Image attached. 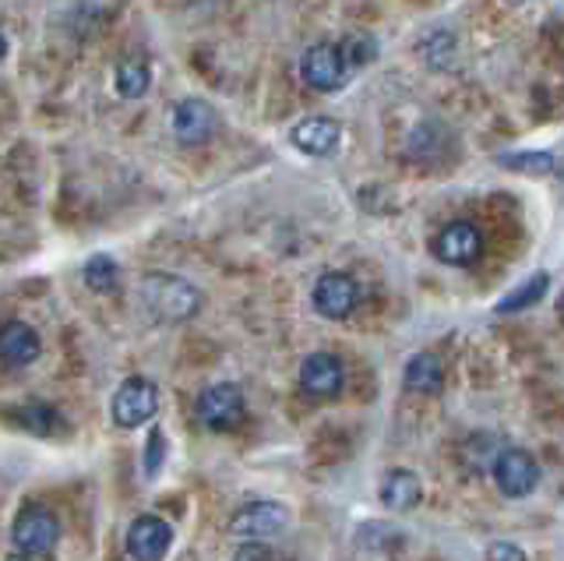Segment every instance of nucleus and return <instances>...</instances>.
I'll return each instance as SVG.
<instances>
[{"label":"nucleus","instance_id":"f257e3e1","mask_svg":"<svg viewBox=\"0 0 564 561\" xmlns=\"http://www.w3.org/2000/svg\"><path fill=\"white\" fill-rule=\"evenodd\" d=\"M141 296H145V304L163 322H187L202 308V293L194 290L187 279L170 276V272L145 276V283H141Z\"/></svg>","mask_w":564,"mask_h":561},{"label":"nucleus","instance_id":"f03ea898","mask_svg":"<svg viewBox=\"0 0 564 561\" xmlns=\"http://www.w3.org/2000/svg\"><path fill=\"white\" fill-rule=\"evenodd\" d=\"M11 540L18 554L46 558L53 554V548H57V540H61V519L43 505H25L11 522Z\"/></svg>","mask_w":564,"mask_h":561},{"label":"nucleus","instance_id":"7ed1b4c3","mask_svg":"<svg viewBox=\"0 0 564 561\" xmlns=\"http://www.w3.org/2000/svg\"><path fill=\"white\" fill-rule=\"evenodd\" d=\"M155 413H159V385L152 378H128L113 392L110 417L117 428L123 431L141 428V424H149Z\"/></svg>","mask_w":564,"mask_h":561},{"label":"nucleus","instance_id":"20e7f679","mask_svg":"<svg viewBox=\"0 0 564 561\" xmlns=\"http://www.w3.org/2000/svg\"><path fill=\"white\" fill-rule=\"evenodd\" d=\"M194 413H198V420L212 431H234L243 424V417H247V399L237 385L219 381V385H208V389L198 396Z\"/></svg>","mask_w":564,"mask_h":561},{"label":"nucleus","instance_id":"39448f33","mask_svg":"<svg viewBox=\"0 0 564 561\" xmlns=\"http://www.w3.org/2000/svg\"><path fill=\"white\" fill-rule=\"evenodd\" d=\"M300 75L314 93H339L349 78V64L343 61L339 43H317L300 61Z\"/></svg>","mask_w":564,"mask_h":561},{"label":"nucleus","instance_id":"423d86ee","mask_svg":"<svg viewBox=\"0 0 564 561\" xmlns=\"http://www.w3.org/2000/svg\"><path fill=\"white\" fill-rule=\"evenodd\" d=\"M286 526H290V508L286 505L251 501V505H243L234 519H229V533L247 540V543H258V540H269V537L282 533Z\"/></svg>","mask_w":564,"mask_h":561},{"label":"nucleus","instance_id":"0eeeda50","mask_svg":"<svg viewBox=\"0 0 564 561\" xmlns=\"http://www.w3.org/2000/svg\"><path fill=\"white\" fill-rule=\"evenodd\" d=\"M311 301H314L317 314H325V319H332V322H343V319H349L352 311H357L360 287H357V279L346 276V272H325L314 283Z\"/></svg>","mask_w":564,"mask_h":561},{"label":"nucleus","instance_id":"6e6552de","mask_svg":"<svg viewBox=\"0 0 564 561\" xmlns=\"http://www.w3.org/2000/svg\"><path fill=\"white\" fill-rule=\"evenodd\" d=\"M494 484L508 498H525L533 495L540 484V463L522 449H508L494 460Z\"/></svg>","mask_w":564,"mask_h":561},{"label":"nucleus","instance_id":"1a4fd4ad","mask_svg":"<svg viewBox=\"0 0 564 561\" xmlns=\"http://www.w3.org/2000/svg\"><path fill=\"white\" fill-rule=\"evenodd\" d=\"M170 128L181 145H205L208 138L216 134L219 117L212 110V103H205V99H181L173 107Z\"/></svg>","mask_w":564,"mask_h":561},{"label":"nucleus","instance_id":"9d476101","mask_svg":"<svg viewBox=\"0 0 564 561\" xmlns=\"http://www.w3.org/2000/svg\"><path fill=\"white\" fill-rule=\"evenodd\" d=\"M431 248L441 261H445V266L463 269V266H473V261L484 255V234L476 230L473 223L458 219V223H448L445 230L434 237Z\"/></svg>","mask_w":564,"mask_h":561},{"label":"nucleus","instance_id":"9b49d317","mask_svg":"<svg viewBox=\"0 0 564 561\" xmlns=\"http://www.w3.org/2000/svg\"><path fill=\"white\" fill-rule=\"evenodd\" d=\"M123 543H128V554L134 561H163L173 548V530L159 516H138Z\"/></svg>","mask_w":564,"mask_h":561},{"label":"nucleus","instance_id":"f8f14e48","mask_svg":"<svg viewBox=\"0 0 564 561\" xmlns=\"http://www.w3.org/2000/svg\"><path fill=\"white\" fill-rule=\"evenodd\" d=\"M346 385L343 360L335 354H311L300 364V389L311 399H335Z\"/></svg>","mask_w":564,"mask_h":561},{"label":"nucleus","instance_id":"ddd939ff","mask_svg":"<svg viewBox=\"0 0 564 561\" xmlns=\"http://www.w3.org/2000/svg\"><path fill=\"white\" fill-rule=\"evenodd\" d=\"M290 142L307 155H332L343 142V128L332 117H307L290 131Z\"/></svg>","mask_w":564,"mask_h":561},{"label":"nucleus","instance_id":"4468645a","mask_svg":"<svg viewBox=\"0 0 564 561\" xmlns=\"http://www.w3.org/2000/svg\"><path fill=\"white\" fill-rule=\"evenodd\" d=\"M40 332L25 322H8L0 328V364L4 367H25L40 357Z\"/></svg>","mask_w":564,"mask_h":561},{"label":"nucleus","instance_id":"2eb2a0df","mask_svg":"<svg viewBox=\"0 0 564 561\" xmlns=\"http://www.w3.org/2000/svg\"><path fill=\"white\" fill-rule=\"evenodd\" d=\"M8 417L14 420L18 428L35 434V438H57L67 420L50 407V402H40V399H29V402H18V407L8 410Z\"/></svg>","mask_w":564,"mask_h":561},{"label":"nucleus","instance_id":"dca6fc26","mask_svg":"<svg viewBox=\"0 0 564 561\" xmlns=\"http://www.w3.org/2000/svg\"><path fill=\"white\" fill-rule=\"evenodd\" d=\"M405 389L416 392V396H434L445 389V364H441V357L434 354H416L405 360Z\"/></svg>","mask_w":564,"mask_h":561},{"label":"nucleus","instance_id":"f3484780","mask_svg":"<svg viewBox=\"0 0 564 561\" xmlns=\"http://www.w3.org/2000/svg\"><path fill=\"white\" fill-rule=\"evenodd\" d=\"M420 495H423L420 477L410 470H392L381 484V501L384 508H392V513H410V508L420 505Z\"/></svg>","mask_w":564,"mask_h":561},{"label":"nucleus","instance_id":"a211bd4d","mask_svg":"<svg viewBox=\"0 0 564 561\" xmlns=\"http://www.w3.org/2000/svg\"><path fill=\"white\" fill-rule=\"evenodd\" d=\"M149 85H152V67L145 61H120L117 64V72H113V89L123 96V99H141L149 93Z\"/></svg>","mask_w":564,"mask_h":561},{"label":"nucleus","instance_id":"6ab92c4d","mask_svg":"<svg viewBox=\"0 0 564 561\" xmlns=\"http://www.w3.org/2000/svg\"><path fill=\"white\" fill-rule=\"evenodd\" d=\"M546 287H551V276H546V272H536L533 279H525V283H522L519 290H511V293L505 296V301L498 304V311H501V314H511V311L533 308L536 301H543Z\"/></svg>","mask_w":564,"mask_h":561},{"label":"nucleus","instance_id":"aec40b11","mask_svg":"<svg viewBox=\"0 0 564 561\" xmlns=\"http://www.w3.org/2000/svg\"><path fill=\"white\" fill-rule=\"evenodd\" d=\"M117 283H120V269H117V261L110 255L88 258V266H85V287L88 290L110 293V290H117Z\"/></svg>","mask_w":564,"mask_h":561},{"label":"nucleus","instance_id":"412c9836","mask_svg":"<svg viewBox=\"0 0 564 561\" xmlns=\"http://www.w3.org/2000/svg\"><path fill=\"white\" fill-rule=\"evenodd\" d=\"M487 561H525V551L511 540H498L487 548Z\"/></svg>","mask_w":564,"mask_h":561},{"label":"nucleus","instance_id":"4be33fe9","mask_svg":"<svg viewBox=\"0 0 564 561\" xmlns=\"http://www.w3.org/2000/svg\"><path fill=\"white\" fill-rule=\"evenodd\" d=\"M234 561H275V554L264 548V543H243V548L234 554Z\"/></svg>","mask_w":564,"mask_h":561},{"label":"nucleus","instance_id":"5701e85b","mask_svg":"<svg viewBox=\"0 0 564 561\" xmlns=\"http://www.w3.org/2000/svg\"><path fill=\"white\" fill-rule=\"evenodd\" d=\"M163 463V434L152 431V449L145 445V473H155Z\"/></svg>","mask_w":564,"mask_h":561},{"label":"nucleus","instance_id":"b1692460","mask_svg":"<svg viewBox=\"0 0 564 561\" xmlns=\"http://www.w3.org/2000/svg\"><path fill=\"white\" fill-rule=\"evenodd\" d=\"M8 61V40H4V32H0V64Z\"/></svg>","mask_w":564,"mask_h":561},{"label":"nucleus","instance_id":"393cba45","mask_svg":"<svg viewBox=\"0 0 564 561\" xmlns=\"http://www.w3.org/2000/svg\"><path fill=\"white\" fill-rule=\"evenodd\" d=\"M4 561H29V558H25V554H8Z\"/></svg>","mask_w":564,"mask_h":561},{"label":"nucleus","instance_id":"a878e982","mask_svg":"<svg viewBox=\"0 0 564 561\" xmlns=\"http://www.w3.org/2000/svg\"><path fill=\"white\" fill-rule=\"evenodd\" d=\"M505 4H522V0H505Z\"/></svg>","mask_w":564,"mask_h":561}]
</instances>
